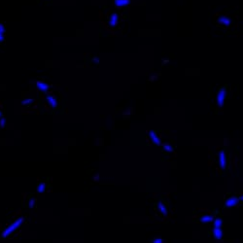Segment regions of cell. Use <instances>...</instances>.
<instances>
[{"mask_svg": "<svg viewBox=\"0 0 243 243\" xmlns=\"http://www.w3.org/2000/svg\"><path fill=\"white\" fill-rule=\"evenodd\" d=\"M23 221H25V218L21 217V218H18V220H16L14 223H12L11 225L8 227V228H6L3 231V232H2V237H3V238H6L7 236H9L12 232H14L16 229L18 228V227L22 225V223Z\"/></svg>", "mask_w": 243, "mask_h": 243, "instance_id": "1", "label": "cell"}, {"mask_svg": "<svg viewBox=\"0 0 243 243\" xmlns=\"http://www.w3.org/2000/svg\"><path fill=\"white\" fill-rule=\"evenodd\" d=\"M227 95V90L226 88H223V89H220L218 90L217 94H216V102H217L218 107H223L224 101H225Z\"/></svg>", "mask_w": 243, "mask_h": 243, "instance_id": "2", "label": "cell"}, {"mask_svg": "<svg viewBox=\"0 0 243 243\" xmlns=\"http://www.w3.org/2000/svg\"><path fill=\"white\" fill-rule=\"evenodd\" d=\"M217 23L221 25H225L229 27V26H231L232 23V18L229 15H221L217 18Z\"/></svg>", "mask_w": 243, "mask_h": 243, "instance_id": "3", "label": "cell"}, {"mask_svg": "<svg viewBox=\"0 0 243 243\" xmlns=\"http://www.w3.org/2000/svg\"><path fill=\"white\" fill-rule=\"evenodd\" d=\"M218 162H219V166L222 169H226L227 167V155L226 152L224 150H221L218 153Z\"/></svg>", "mask_w": 243, "mask_h": 243, "instance_id": "4", "label": "cell"}, {"mask_svg": "<svg viewBox=\"0 0 243 243\" xmlns=\"http://www.w3.org/2000/svg\"><path fill=\"white\" fill-rule=\"evenodd\" d=\"M240 201L239 197L237 196H229L228 199L225 201V206L226 207H234L236 205H238Z\"/></svg>", "mask_w": 243, "mask_h": 243, "instance_id": "5", "label": "cell"}, {"mask_svg": "<svg viewBox=\"0 0 243 243\" xmlns=\"http://www.w3.org/2000/svg\"><path fill=\"white\" fill-rule=\"evenodd\" d=\"M119 23V15L117 13H113V14L110 15L108 20V23L110 27H115Z\"/></svg>", "mask_w": 243, "mask_h": 243, "instance_id": "6", "label": "cell"}, {"mask_svg": "<svg viewBox=\"0 0 243 243\" xmlns=\"http://www.w3.org/2000/svg\"><path fill=\"white\" fill-rule=\"evenodd\" d=\"M46 102L48 104V106H49L50 108H55L57 106V98H55L54 95L52 94H49L47 95L46 97Z\"/></svg>", "mask_w": 243, "mask_h": 243, "instance_id": "7", "label": "cell"}, {"mask_svg": "<svg viewBox=\"0 0 243 243\" xmlns=\"http://www.w3.org/2000/svg\"><path fill=\"white\" fill-rule=\"evenodd\" d=\"M36 88L40 90V92H47L48 90L50 89V85L43 82V81H37L36 82Z\"/></svg>", "mask_w": 243, "mask_h": 243, "instance_id": "8", "label": "cell"}, {"mask_svg": "<svg viewBox=\"0 0 243 243\" xmlns=\"http://www.w3.org/2000/svg\"><path fill=\"white\" fill-rule=\"evenodd\" d=\"M149 137H150L152 142H153L154 144H156V145H161L162 144V141H161V139H159V136H157L156 131H153V130L149 131Z\"/></svg>", "mask_w": 243, "mask_h": 243, "instance_id": "9", "label": "cell"}, {"mask_svg": "<svg viewBox=\"0 0 243 243\" xmlns=\"http://www.w3.org/2000/svg\"><path fill=\"white\" fill-rule=\"evenodd\" d=\"M130 3V0H114V5L117 8H124Z\"/></svg>", "mask_w": 243, "mask_h": 243, "instance_id": "10", "label": "cell"}, {"mask_svg": "<svg viewBox=\"0 0 243 243\" xmlns=\"http://www.w3.org/2000/svg\"><path fill=\"white\" fill-rule=\"evenodd\" d=\"M212 233L216 239H221L223 236V231L222 229H217V228H213L212 229Z\"/></svg>", "mask_w": 243, "mask_h": 243, "instance_id": "11", "label": "cell"}, {"mask_svg": "<svg viewBox=\"0 0 243 243\" xmlns=\"http://www.w3.org/2000/svg\"><path fill=\"white\" fill-rule=\"evenodd\" d=\"M213 220H214L213 216L209 215V214H205L203 216H201L199 219V221L201 222V223H210V222H212Z\"/></svg>", "mask_w": 243, "mask_h": 243, "instance_id": "12", "label": "cell"}, {"mask_svg": "<svg viewBox=\"0 0 243 243\" xmlns=\"http://www.w3.org/2000/svg\"><path fill=\"white\" fill-rule=\"evenodd\" d=\"M157 211H159V212L164 216L167 214V209L162 202H159V203H157Z\"/></svg>", "mask_w": 243, "mask_h": 243, "instance_id": "13", "label": "cell"}, {"mask_svg": "<svg viewBox=\"0 0 243 243\" xmlns=\"http://www.w3.org/2000/svg\"><path fill=\"white\" fill-rule=\"evenodd\" d=\"M213 224H214V228L221 229L223 225V220L221 218H216L215 220H213Z\"/></svg>", "mask_w": 243, "mask_h": 243, "instance_id": "14", "label": "cell"}, {"mask_svg": "<svg viewBox=\"0 0 243 243\" xmlns=\"http://www.w3.org/2000/svg\"><path fill=\"white\" fill-rule=\"evenodd\" d=\"M47 189V185L45 182H42L38 184V186H37V191H38V193H44L45 191H46Z\"/></svg>", "mask_w": 243, "mask_h": 243, "instance_id": "15", "label": "cell"}, {"mask_svg": "<svg viewBox=\"0 0 243 243\" xmlns=\"http://www.w3.org/2000/svg\"><path fill=\"white\" fill-rule=\"evenodd\" d=\"M162 148H164V150H165L166 152H172L174 150L173 146L170 143H164L162 144Z\"/></svg>", "mask_w": 243, "mask_h": 243, "instance_id": "16", "label": "cell"}, {"mask_svg": "<svg viewBox=\"0 0 243 243\" xmlns=\"http://www.w3.org/2000/svg\"><path fill=\"white\" fill-rule=\"evenodd\" d=\"M5 127H6V121H5L4 118H1L0 119V127L4 129Z\"/></svg>", "mask_w": 243, "mask_h": 243, "instance_id": "17", "label": "cell"}, {"mask_svg": "<svg viewBox=\"0 0 243 243\" xmlns=\"http://www.w3.org/2000/svg\"><path fill=\"white\" fill-rule=\"evenodd\" d=\"M35 203H36V199H30L28 202V205L29 207H34L35 206Z\"/></svg>", "mask_w": 243, "mask_h": 243, "instance_id": "18", "label": "cell"}, {"mask_svg": "<svg viewBox=\"0 0 243 243\" xmlns=\"http://www.w3.org/2000/svg\"><path fill=\"white\" fill-rule=\"evenodd\" d=\"M152 243H164V240L162 238H154L152 240Z\"/></svg>", "mask_w": 243, "mask_h": 243, "instance_id": "19", "label": "cell"}, {"mask_svg": "<svg viewBox=\"0 0 243 243\" xmlns=\"http://www.w3.org/2000/svg\"><path fill=\"white\" fill-rule=\"evenodd\" d=\"M5 30H6V28H5V25L4 23H0V32L5 33Z\"/></svg>", "mask_w": 243, "mask_h": 243, "instance_id": "20", "label": "cell"}, {"mask_svg": "<svg viewBox=\"0 0 243 243\" xmlns=\"http://www.w3.org/2000/svg\"><path fill=\"white\" fill-rule=\"evenodd\" d=\"M31 102H32V100H31V99H25V100L23 101V105H27V104L31 103Z\"/></svg>", "mask_w": 243, "mask_h": 243, "instance_id": "21", "label": "cell"}, {"mask_svg": "<svg viewBox=\"0 0 243 243\" xmlns=\"http://www.w3.org/2000/svg\"><path fill=\"white\" fill-rule=\"evenodd\" d=\"M4 40V33H1L0 32V43H1L2 41Z\"/></svg>", "mask_w": 243, "mask_h": 243, "instance_id": "22", "label": "cell"}, {"mask_svg": "<svg viewBox=\"0 0 243 243\" xmlns=\"http://www.w3.org/2000/svg\"><path fill=\"white\" fill-rule=\"evenodd\" d=\"M98 178H99V175L94 176V180H95V181H97V180H98Z\"/></svg>", "mask_w": 243, "mask_h": 243, "instance_id": "23", "label": "cell"}, {"mask_svg": "<svg viewBox=\"0 0 243 243\" xmlns=\"http://www.w3.org/2000/svg\"><path fill=\"white\" fill-rule=\"evenodd\" d=\"M239 199H240V200H241V201H243V194H242V196H240V197H239Z\"/></svg>", "mask_w": 243, "mask_h": 243, "instance_id": "24", "label": "cell"}, {"mask_svg": "<svg viewBox=\"0 0 243 243\" xmlns=\"http://www.w3.org/2000/svg\"><path fill=\"white\" fill-rule=\"evenodd\" d=\"M1 116H2V114H1V111H0V117H1Z\"/></svg>", "mask_w": 243, "mask_h": 243, "instance_id": "25", "label": "cell"}]
</instances>
